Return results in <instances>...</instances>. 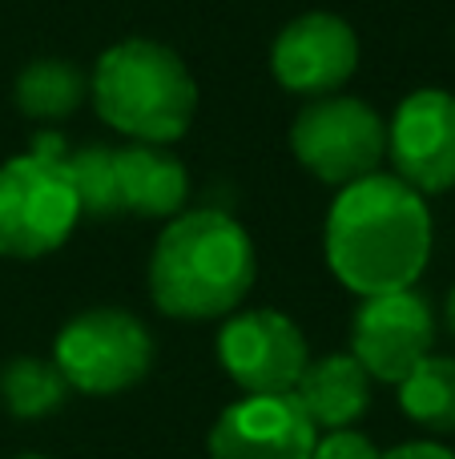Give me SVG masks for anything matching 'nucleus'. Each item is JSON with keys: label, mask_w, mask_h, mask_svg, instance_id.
I'll use <instances>...</instances> for the list:
<instances>
[{"label": "nucleus", "mask_w": 455, "mask_h": 459, "mask_svg": "<svg viewBox=\"0 0 455 459\" xmlns=\"http://www.w3.org/2000/svg\"><path fill=\"white\" fill-rule=\"evenodd\" d=\"M327 266L351 294L408 290L432 258V210L395 174L343 186L322 230Z\"/></svg>", "instance_id": "obj_1"}, {"label": "nucleus", "mask_w": 455, "mask_h": 459, "mask_svg": "<svg viewBox=\"0 0 455 459\" xmlns=\"http://www.w3.org/2000/svg\"><path fill=\"white\" fill-rule=\"evenodd\" d=\"M254 278L258 254L246 226L214 206L174 214L150 254L153 307L182 323L234 315Z\"/></svg>", "instance_id": "obj_2"}, {"label": "nucleus", "mask_w": 455, "mask_h": 459, "mask_svg": "<svg viewBox=\"0 0 455 459\" xmlns=\"http://www.w3.org/2000/svg\"><path fill=\"white\" fill-rule=\"evenodd\" d=\"M89 97L105 126L145 145H174L198 113V81L174 48L150 37L105 48L89 77Z\"/></svg>", "instance_id": "obj_3"}, {"label": "nucleus", "mask_w": 455, "mask_h": 459, "mask_svg": "<svg viewBox=\"0 0 455 459\" xmlns=\"http://www.w3.org/2000/svg\"><path fill=\"white\" fill-rule=\"evenodd\" d=\"M77 222L81 202L64 169V142L40 134L0 166V258H45L69 242Z\"/></svg>", "instance_id": "obj_4"}, {"label": "nucleus", "mask_w": 455, "mask_h": 459, "mask_svg": "<svg viewBox=\"0 0 455 459\" xmlns=\"http://www.w3.org/2000/svg\"><path fill=\"white\" fill-rule=\"evenodd\" d=\"M53 363L69 391L121 395L137 387L153 367V334L129 310L93 307L69 318L53 342Z\"/></svg>", "instance_id": "obj_5"}, {"label": "nucleus", "mask_w": 455, "mask_h": 459, "mask_svg": "<svg viewBox=\"0 0 455 459\" xmlns=\"http://www.w3.org/2000/svg\"><path fill=\"white\" fill-rule=\"evenodd\" d=\"M290 150L311 178L351 186L379 174V161L387 158V121L359 97H314L290 126Z\"/></svg>", "instance_id": "obj_6"}, {"label": "nucleus", "mask_w": 455, "mask_h": 459, "mask_svg": "<svg viewBox=\"0 0 455 459\" xmlns=\"http://www.w3.org/2000/svg\"><path fill=\"white\" fill-rule=\"evenodd\" d=\"M218 363L246 395H290L311 363V347L282 310H242L226 315L218 331Z\"/></svg>", "instance_id": "obj_7"}, {"label": "nucleus", "mask_w": 455, "mask_h": 459, "mask_svg": "<svg viewBox=\"0 0 455 459\" xmlns=\"http://www.w3.org/2000/svg\"><path fill=\"white\" fill-rule=\"evenodd\" d=\"M435 342V315L432 302L408 286L359 299V310L351 318V355L363 363V371L379 383L399 387Z\"/></svg>", "instance_id": "obj_8"}, {"label": "nucleus", "mask_w": 455, "mask_h": 459, "mask_svg": "<svg viewBox=\"0 0 455 459\" xmlns=\"http://www.w3.org/2000/svg\"><path fill=\"white\" fill-rule=\"evenodd\" d=\"M395 178L416 194L455 190V97L448 89H416L387 126Z\"/></svg>", "instance_id": "obj_9"}, {"label": "nucleus", "mask_w": 455, "mask_h": 459, "mask_svg": "<svg viewBox=\"0 0 455 459\" xmlns=\"http://www.w3.org/2000/svg\"><path fill=\"white\" fill-rule=\"evenodd\" d=\"M270 69L287 93L327 97L359 69V37L335 13H303L274 37Z\"/></svg>", "instance_id": "obj_10"}, {"label": "nucleus", "mask_w": 455, "mask_h": 459, "mask_svg": "<svg viewBox=\"0 0 455 459\" xmlns=\"http://www.w3.org/2000/svg\"><path fill=\"white\" fill-rule=\"evenodd\" d=\"M319 428L295 395H246L210 428V459H311Z\"/></svg>", "instance_id": "obj_11"}, {"label": "nucleus", "mask_w": 455, "mask_h": 459, "mask_svg": "<svg viewBox=\"0 0 455 459\" xmlns=\"http://www.w3.org/2000/svg\"><path fill=\"white\" fill-rule=\"evenodd\" d=\"M117 194L121 214L174 218L190 198V174L166 145L133 142L117 150Z\"/></svg>", "instance_id": "obj_12"}, {"label": "nucleus", "mask_w": 455, "mask_h": 459, "mask_svg": "<svg viewBox=\"0 0 455 459\" xmlns=\"http://www.w3.org/2000/svg\"><path fill=\"white\" fill-rule=\"evenodd\" d=\"M311 423L319 431H335V428H351L367 415L371 407V375L363 371V363L343 351V355H327L306 363V371L298 375L295 391Z\"/></svg>", "instance_id": "obj_13"}, {"label": "nucleus", "mask_w": 455, "mask_h": 459, "mask_svg": "<svg viewBox=\"0 0 455 459\" xmlns=\"http://www.w3.org/2000/svg\"><path fill=\"white\" fill-rule=\"evenodd\" d=\"M89 97V77L73 61L40 56L29 61L16 77V109L29 121H61L81 109Z\"/></svg>", "instance_id": "obj_14"}, {"label": "nucleus", "mask_w": 455, "mask_h": 459, "mask_svg": "<svg viewBox=\"0 0 455 459\" xmlns=\"http://www.w3.org/2000/svg\"><path fill=\"white\" fill-rule=\"evenodd\" d=\"M399 407L424 431H435V436L455 431V359L427 355L399 383Z\"/></svg>", "instance_id": "obj_15"}, {"label": "nucleus", "mask_w": 455, "mask_h": 459, "mask_svg": "<svg viewBox=\"0 0 455 459\" xmlns=\"http://www.w3.org/2000/svg\"><path fill=\"white\" fill-rule=\"evenodd\" d=\"M64 395H69V383L53 359L16 355L0 371V403L13 420H45L64 403Z\"/></svg>", "instance_id": "obj_16"}, {"label": "nucleus", "mask_w": 455, "mask_h": 459, "mask_svg": "<svg viewBox=\"0 0 455 459\" xmlns=\"http://www.w3.org/2000/svg\"><path fill=\"white\" fill-rule=\"evenodd\" d=\"M64 169L77 190L81 214L89 218H113L121 214V194H117V150L109 145H85V150L64 153Z\"/></svg>", "instance_id": "obj_17"}, {"label": "nucleus", "mask_w": 455, "mask_h": 459, "mask_svg": "<svg viewBox=\"0 0 455 459\" xmlns=\"http://www.w3.org/2000/svg\"><path fill=\"white\" fill-rule=\"evenodd\" d=\"M379 455L383 452L367 436H359L355 428L327 431V436L314 439V452H311V459H379Z\"/></svg>", "instance_id": "obj_18"}, {"label": "nucleus", "mask_w": 455, "mask_h": 459, "mask_svg": "<svg viewBox=\"0 0 455 459\" xmlns=\"http://www.w3.org/2000/svg\"><path fill=\"white\" fill-rule=\"evenodd\" d=\"M379 459H455V452H448L443 444H427V439H411V444H399L391 452H383Z\"/></svg>", "instance_id": "obj_19"}, {"label": "nucleus", "mask_w": 455, "mask_h": 459, "mask_svg": "<svg viewBox=\"0 0 455 459\" xmlns=\"http://www.w3.org/2000/svg\"><path fill=\"white\" fill-rule=\"evenodd\" d=\"M443 323H448V331H451V339H455V286L448 290V302H443Z\"/></svg>", "instance_id": "obj_20"}, {"label": "nucleus", "mask_w": 455, "mask_h": 459, "mask_svg": "<svg viewBox=\"0 0 455 459\" xmlns=\"http://www.w3.org/2000/svg\"><path fill=\"white\" fill-rule=\"evenodd\" d=\"M16 459H45V455H32V452H24V455H16Z\"/></svg>", "instance_id": "obj_21"}]
</instances>
